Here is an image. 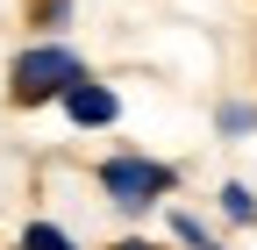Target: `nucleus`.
Wrapping results in <instances>:
<instances>
[{
	"instance_id": "obj_1",
	"label": "nucleus",
	"mask_w": 257,
	"mask_h": 250,
	"mask_svg": "<svg viewBox=\"0 0 257 250\" xmlns=\"http://www.w3.org/2000/svg\"><path fill=\"white\" fill-rule=\"evenodd\" d=\"M86 79V65L64 43H36V50H22L15 65H8V100L15 107H43V100H64V86Z\"/></svg>"
},
{
	"instance_id": "obj_2",
	"label": "nucleus",
	"mask_w": 257,
	"mask_h": 250,
	"mask_svg": "<svg viewBox=\"0 0 257 250\" xmlns=\"http://www.w3.org/2000/svg\"><path fill=\"white\" fill-rule=\"evenodd\" d=\"M172 186H179V172H172V165H157V158H136V150H121V158H100V193H107L121 214L157 207Z\"/></svg>"
},
{
	"instance_id": "obj_3",
	"label": "nucleus",
	"mask_w": 257,
	"mask_h": 250,
	"mask_svg": "<svg viewBox=\"0 0 257 250\" xmlns=\"http://www.w3.org/2000/svg\"><path fill=\"white\" fill-rule=\"evenodd\" d=\"M64 114H72L79 121V129H107V121L121 114V100H114V86H100V79H72V86H64Z\"/></svg>"
},
{
	"instance_id": "obj_4",
	"label": "nucleus",
	"mask_w": 257,
	"mask_h": 250,
	"mask_svg": "<svg viewBox=\"0 0 257 250\" xmlns=\"http://www.w3.org/2000/svg\"><path fill=\"white\" fill-rule=\"evenodd\" d=\"M15 250H79V243H72V236H64V229H57V222H29V229H22V243H15Z\"/></svg>"
},
{
	"instance_id": "obj_5",
	"label": "nucleus",
	"mask_w": 257,
	"mask_h": 250,
	"mask_svg": "<svg viewBox=\"0 0 257 250\" xmlns=\"http://www.w3.org/2000/svg\"><path fill=\"white\" fill-rule=\"evenodd\" d=\"M221 214L250 229V222H257V193H250V186H236V179H229V186H221Z\"/></svg>"
},
{
	"instance_id": "obj_6",
	"label": "nucleus",
	"mask_w": 257,
	"mask_h": 250,
	"mask_svg": "<svg viewBox=\"0 0 257 250\" xmlns=\"http://www.w3.org/2000/svg\"><path fill=\"white\" fill-rule=\"evenodd\" d=\"M214 129H221V136H250V129H257V107H250V100H221Z\"/></svg>"
},
{
	"instance_id": "obj_7",
	"label": "nucleus",
	"mask_w": 257,
	"mask_h": 250,
	"mask_svg": "<svg viewBox=\"0 0 257 250\" xmlns=\"http://www.w3.org/2000/svg\"><path fill=\"white\" fill-rule=\"evenodd\" d=\"M172 236H179L186 250H207V243H214V236H207L200 222H193V214H172Z\"/></svg>"
},
{
	"instance_id": "obj_8",
	"label": "nucleus",
	"mask_w": 257,
	"mask_h": 250,
	"mask_svg": "<svg viewBox=\"0 0 257 250\" xmlns=\"http://www.w3.org/2000/svg\"><path fill=\"white\" fill-rule=\"evenodd\" d=\"M36 15H43V29H64V15H72V0H36Z\"/></svg>"
},
{
	"instance_id": "obj_9",
	"label": "nucleus",
	"mask_w": 257,
	"mask_h": 250,
	"mask_svg": "<svg viewBox=\"0 0 257 250\" xmlns=\"http://www.w3.org/2000/svg\"><path fill=\"white\" fill-rule=\"evenodd\" d=\"M107 250H165V243H150V236H121V243H107Z\"/></svg>"
},
{
	"instance_id": "obj_10",
	"label": "nucleus",
	"mask_w": 257,
	"mask_h": 250,
	"mask_svg": "<svg viewBox=\"0 0 257 250\" xmlns=\"http://www.w3.org/2000/svg\"><path fill=\"white\" fill-rule=\"evenodd\" d=\"M207 250H221V243H207Z\"/></svg>"
}]
</instances>
